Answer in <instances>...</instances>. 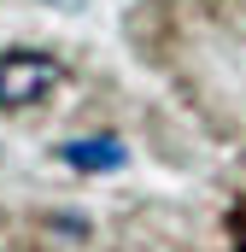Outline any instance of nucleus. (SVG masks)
I'll list each match as a JSON object with an SVG mask.
<instances>
[{
    "instance_id": "nucleus-1",
    "label": "nucleus",
    "mask_w": 246,
    "mask_h": 252,
    "mask_svg": "<svg viewBox=\"0 0 246 252\" xmlns=\"http://www.w3.org/2000/svg\"><path fill=\"white\" fill-rule=\"evenodd\" d=\"M64 70L59 59H47V53H0V106L6 112H24V106H35L41 94H53V82H59Z\"/></svg>"
},
{
    "instance_id": "nucleus-2",
    "label": "nucleus",
    "mask_w": 246,
    "mask_h": 252,
    "mask_svg": "<svg viewBox=\"0 0 246 252\" xmlns=\"http://www.w3.org/2000/svg\"><path fill=\"white\" fill-rule=\"evenodd\" d=\"M59 158H64V164H76V170H118L129 153H123L118 135H94V141H64Z\"/></svg>"
}]
</instances>
